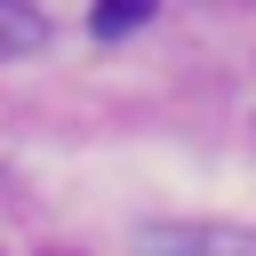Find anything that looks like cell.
Instances as JSON below:
<instances>
[{
    "mask_svg": "<svg viewBox=\"0 0 256 256\" xmlns=\"http://www.w3.org/2000/svg\"><path fill=\"white\" fill-rule=\"evenodd\" d=\"M152 256H256L248 224H144Z\"/></svg>",
    "mask_w": 256,
    "mask_h": 256,
    "instance_id": "1",
    "label": "cell"
},
{
    "mask_svg": "<svg viewBox=\"0 0 256 256\" xmlns=\"http://www.w3.org/2000/svg\"><path fill=\"white\" fill-rule=\"evenodd\" d=\"M24 48H40V16L24 0H0V56H24Z\"/></svg>",
    "mask_w": 256,
    "mask_h": 256,
    "instance_id": "2",
    "label": "cell"
},
{
    "mask_svg": "<svg viewBox=\"0 0 256 256\" xmlns=\"http://www.w3.org/2000/svg\"><path fill=\"white\" fill-rule=\"evenodd\" d=\"M144 16H152V0H104V8H96V40H120V32H136Z\"/></svg>",
    "mask_w": 256,
    "mask_h": 256,
    "instance_id": "3",
    "label": "cell"
}]
</instances>
